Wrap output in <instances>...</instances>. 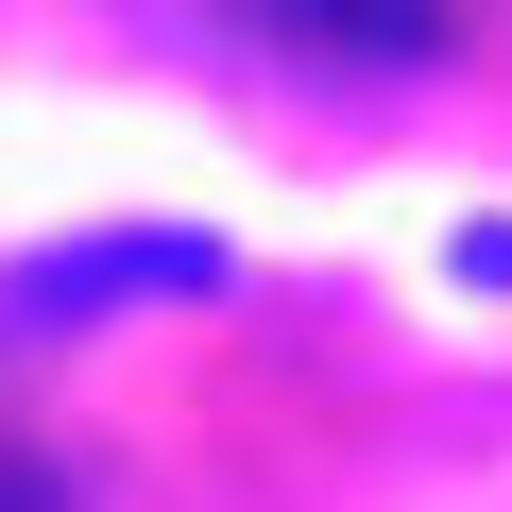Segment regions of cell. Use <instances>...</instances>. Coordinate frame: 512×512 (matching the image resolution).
<instances>
[{"label":"cell","instance_id":"obj_1","mask_svg":"<svg viewBox=\"0 0 512 512\" xmlns=\"http://www.w3.org/2000/svg\"><path fill=\"white\" fill-rule=\"evenodd\" d=\"M222 291V239L188 222H120V239H52L0 274V325H103V308H205Z\"/></svg>","mask_w":512,"mask_h":512},{"label":"cell","instance_id":"obj_2","mask_svg":"<svg viewBox=\"0 0 512 512\" xmlns=\"http://www.w3.org/2000/svg\"><path fill=\"white\" fill-rule=\"evenodd\" d=\"M0 512H69V495H52V461H18V444H0Z\"/></svg>","mask_w":512,"mask_h":512},{"label":"cell","instance_id":"obj_3","mask_svg":"<svg viewBox=\"0 0 512 512\" xmlns=\"http://www.w3.org/2000/svg\"><path fill=\"white\" fill-rule=\"evenodd\" d=\"M376 18H393V52H427V35H444V0H376Z\"/></svg>","mask_w":512,"mask_h":512},{"label":"cell","instance_id":"obj_4","mask_svg":"<svg viewBox=\"0 0 512 512\" xmlns=\"http://www.w3.org/2000/svg\"><path fill=\"white\" fill-rule=\"evenodd\" d=\"M461 274H478V291H512V222H495V239H461Z\"/></svg>","mask_w":512,"mask_h":512}]
</instances>
